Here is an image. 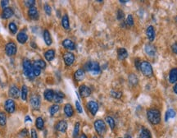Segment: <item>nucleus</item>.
Instances as JSON below:
<instances>
[{"mask_svg": "<svg viewBox=\"0 0 177 138\" xmlns=\"http://www.w3.org/2000/svg\"><path fill=\"white\" fill-rule=\"evenodd\" d=\"M147 118H148V120L151 124H153V125L159 124L161 122V118H162L160 110H158L157 109H154V108L148 109Z\"/></svg>", "mask_w": 177, "mask_h": 138, "instance_id": "1", "label": "nucleus"}, {"mask_svg": "<svg viewBox=\"0 0 177 138\" xmlns=\"http://www.w3.org/2000/svg\"><path fill=\"white\" fill-rule=\"evenodd\" d=\"M22 68H23V72L25 76L30 79V80H33L34 77V72H33V65L31 61L28 59V58H25L23 60L22 63Z\"/></svg>", "mask_w": 177, "mask_h": 138, "instance_id": "2", "label": "nucleus"}, {"mask_svg": "<svg viewBox=\"0 0 177 138\" xmlns=\"http://www.w3.org/2000/svg\"><path fill=\"white\" fill-rule=\"evenodd\" d=\"M85 69L93 75H98L101 72L100 65L95 61H89L85 64Z\"/></svg>", "mask_w": 177, "mask_h": 138, "instance_id": "3", "label": "nucleus"}, {"mask_svg": "<svg viewBox=\"0 0 177 138\" xmlns=\"http://www.w3.org/2000/svg\"><path fill=\"white\" fill-rule=\"evenodd\" d=\"M142 74L146 77H151L153 75V70L151 63L148 61H143L140 63V68Z\"/></svg>", "mask_w": 177, "mask_h": 138, "instance_id": "4", "label": "nucleus"}, {"mask_svg": "<svg viewBox=\"0 0 177 138\" xmlns=\"http://www.w3.org/2000/svg\"><path fill=\"white\" fill-rule=\"evenodd\" d=\"M94 129L97 132L98 134L101 137H103V135L107 132V126H106V123L102 119H97L94 122Z\"/></svg>", "mask_w": 177, "mask_h": 138, "instance_id": "5", "label": "nucleus"}, {"mask_svg": "<svg viewBox=\"0 0 177 138\" xmlns=\"http://www.w3.org/2000/svg\"><path fill=\"white\" fill-rule=\"evenodd\" d=\"M17 52V46L16 43H14L13 41L8 42L5 45V53L9 57L14 56Z\"/></svg>", "mask_w": 177, "mask_h": 138, "instance_id": "6", "label": "nucleus"}, {"mask_svg": "<svg viewBox=\"0 0 177 138\" xmlns=\"http://www.w3.org/2000/svg\"><path fill=\"white\" fill-rule=\"evenodd\" d=\"M4 109L7 113L12 114L16 110V103L12 99H7L4 102Z\"/></svg>", "mask_w": 177, "mask_h": 138, "instance_id": "7", "label": "nucleus"}, {"mask_svg": "<svg viewBox=\"0 0 177 138\" xmlns=\"http://www.w3.org/2000/svg\"><path fill=\"white\" fill-rule=\"evenodd\" d=\"M63 61L65 64L67 66V67H70L75 62V55L73 53L71 52H65L63 53Z\"/></svg>", "mask_w": 177, "mask_h": 138, "instance_id": "8", "label": "nucleus"}, {"mask_svg": "<svg viewBox=\"0 0 177 138\" xmlns=\"http://www.w3.org/2000/svg\"><path fill=\"white\" fill-rule=\"evenodd\" d=\"M30 103L34 109H39L41 105V99L39 95H33L30 99Z\"/></svg>", "mask_w": 177, "mask_h": 138, "instance_id": "9", "label": "nucleus"}, {"mask_svg": "<svg viewBox=\"0 0 177 138\" xmlns=\"http://www.w3.org/2000/svg\"><path fill=\"white\" fill-rule=\"evenodd\" d=\"M87 109L90 111V113L91 114L92 116H95L96 114L98 111V104L97 102L91 100V101H89L87 103Z\"/></svg>", "mask_w": 177, "mask_h": 138, "instance_id": "10", "label": "nucleus"}, {"mask_svg": "<svg viewBox=\"0 0 177 138\" xmlns=\"http://www.w3.org/2000/svg\"><path fill=\"white\" fill-rule=\"evenodd\" d=\"M8 95L9 96L11 97V99H18L20 96V90L18 88V86L16 85H11L9 87V90H8Z\"/></svg>", "mask_w": 177, "mask_h": 138, "instance_id": "11", "label": "nucleus"}, {"mask_svg": "<svg viewBox=\"0 0 177 138\" xmlns=\"http://www.w3.org/2000/svg\"><path fill=\"white\" fill-rule=\"evenodd\" d=\"M79 92L81 97H89L91 95V89L86 85H80L79 87Z\"/></svg>", "mask_w": 177, "mask_h": 138, "instance_id": "12", "label": "nucleus"}, {"mask_svg": "<svg viewBox=\"0 0 177 138\" xmlns=\"http://www.w3.org/2000/svg\"><path fill=\"white\" fill-rule=\"evenodd\" d=\"M27 15H28L29 18L33 20V21H37L40 17L38 9L35 7H32L29 8L28 12H27Z\"/></svg>", "mask_w": 177, "mask_h": 138, "instance_id": "13", "label": "nucleus"}, {"mask_svg": "<svg viewBox=\"0 0 177 138\" xmlns=\"http://www.w3.org/2000/svg\"><path fill=\"white\" fill-rule=\"evenodd\" d=\"M67 127H68V124L66 120H60L59 122H57L56 126H55L56 130L58 132H62V133H65L67 132Z\"/></svg>", "mask_w": 177, "mask_h": 138, "instance_id": "14", "label": "nucleus"}, {"mask_svg": "<svg viewBox=\"0 0 177 138\" xmlns=\"http://www.w3.org/2000/svg\"><path fill=\"white\" fill-rule=\"evenodd\" d=\"M144 52L146 53L147 55H149L150 57H153L157 52V49H156V47L152 43H149L144 47Z\"/></svg>", "mask_w": 177, "mask_h": 138, "instance_id": "15", "label": "nucleus"}, {"mask_svg": "<svg viewBox=\"0 0 177 138\" xmlns=\"http://www.w3.org/2000/svg\"><path fill=\"white\" fill-rule=\"evenodd\" d=\"M13 15H14V12L12 10V8L7 7L4 8V9H3L2 13H1V17H2L3 19L7 20V19L11 18Z\"/></svg>", "mask_w": 177, "mask_h": 138, "instance_id": "16", "label": "nucleus"}, {"mask_svg": "<svg viewBox=\"0 0 177 138\" xmlns=\"http://www.w3.org/2000/svg\"><path fill=\"white\" fill-rule=\"evenodd\" d=\"M17 40L18 41V43H20L21 45H24L28 40V34H26L25 31L22 30L17 34Z\"/></svg>", "mask_w": 177, "mask_h": 138, "instance_id": "17", "label": "nucleus"}, {"mask_svg": "<svg viewBox=\"0 0 177 138\" xmlns=\"http://www.w3.org/2000/svg\"><path fill=\"white\" fill-rule=\"evenodd\" d=\"M85 76V70L82 68L78 69L77 71H75L74 73V79L75 81H81L84 80Z\"/></svg>", "mask_w": 177, "mask_h": 138, "instance_id": "18", "label": "nucleus"}, {"mask_svg": "<svg viewBox=\"0 0 177 138\" xmlns=\"http://www.w3.org/2000/svg\"><path fill=\"white\" fill-rule=\"evenodd\" d=\"M63 46L68 50H75V44L72 40H71L70 39H66L63 41Z\"/></svg>", "mask_w": 177, "mask_h": 138, "instance_id": "19", "label": "nucleus"}, {"mask_svg": "<svg viewBox=\"0 0 177 138\" xmlns=\"http://www.w3.org/2000/svg\"><path fill=\"white\" fill-rule=\"evenodd\" d=\"M63 111H64L65 115L68 118H71L74 115V109H73V107L71 103H66L64 105Z\"/></svg>", "mask_w": 177, "mask_h": 138, "instance_id": "20", "label": "nucleus"}, {"mask_svg": "<svg viewBox=\"0 0 177 138\" xmlns=\"http://www.w3.org/2000/svg\"><path fill=\"white\" fill-rule=\"evenodd\" d=\"M146 34H147V37L150 42H153L155 39V36H156V32H155V29L153 26H149V27L146 30Z\"/></svg>", "mask_w": 177, "mask_h": 138, "instance_id": "21", "label": "nucleus"}, {"mask_svg": "<svg viewBox=\"0 0 177 138\" xmlns=\"http://www.w3.org/2000/svg\"><path fill=\"white\" fill-rule=\"evenodd\" d=\"M54 95H55V91L52 89H47L44 92V97L48 102H51L53 100Z\"/></svg>", "mask_w": 177, "mask_h": 138, "instance_id": "22", "label": "nucleus"}, {"mask_svg": "<svg viewBox=\"0 0 177 138\" xmlns=\"http://www.w3.org/2000/svg\"><path fill=\"white\" fill-rule=\"evenodd\" d=\"M43 38H44V43L46 44L47 46H50L52 44V40L51 34L50 32L45 29L43 32Z\"/></svg>", "mask_w": 177, "mask_h": 138, "instance_id": "23", "label": "nucleus"}, {"mask_svg": "<svg viewBox=\"0 0 177 138\" xmlns=\"http://www.w3.org/2000/svg\"><path fill=\"white\" fill-rule=\"evenodd\" d=\"M127 57H128V52L125 48H120L117 49V58L119 60L123 61L127 58Z\"/></svg>", "mask_w": 177, "mask_h": 138, "instance_id": "24", "label": "nucleus"}, {"mask_svg": "<svg viewBox=\"0 0 177 138\" xmlns=\"http://www.w3.org/2000/svg\"><path fill=\"white\" fill-rule=\"evenodd\" d=\"M169 82L174 84L177 82V68H172L169 72Z\"/></svg>", "mask_w": 177, "mask_h": 138, "instance_id": "25", "label": "nucleus"}, {"mask_svg": "<svg viewBox=\"0 0 177 138\" xmlns=\"http://www.w3.org/2000/svg\"><path fill=\"white\" fill-rule=\"evenodd\" d=\"M64 98H65V94L62 91H55V95H54L53 101L57 104V103H61L63 102Z\"/></svg>", "mask_w": 177, "mask_h": 138, "instance_id": "26", "label": "nucleus"}, {"mask_svg": "<svg viewBox=\"0 0 177 138\" xmlns=\"http://www.w3.org/2000/svg\"><path fill=\"white\" fill-rule=\"evenodd\" d=\"M44 58L46 59V61L48 62H51L54 59L55 57V50L54 49H48L44 53Z\"/></svg>", "mask_w": 177, "mask_h": 138, "instance_id": "27", "label": "nucleus"}, {"mask_svg": "<svg viewBox=\"0 0 177 138\" xmlns=\"http://www.w3.org/2000/svg\"><path fill=\"white\" fill-rule=\"evenodd\" d=\"M62 26L65 30H69L70 29V22H69V17L67 14H65L62 17Z\"/></svg>", "mask_w": 177, "mask_h": 138, "instance_id": "28", "label": "nucleus"}, {"mask_svg": "<svg viewBox=\"0 0 177 138\" xmlns=\"http://www.w3.org/2000/svg\"><path fill=\"white\" fill-rule=\"evenodd\" d=\"M139 138H152L151 132L149 129L143 127L139 133Z\"/></svg>", "mask_w": 177, "mask_h": 138, "instance_id": "29", "label": "nucleus"}, {"mask_svg": "<svg viewBox=\"0 0 177 138\" xmlns=\"http://www.w3.org/2000/svg\"><path fill=\"white\" fill-rule=\"evenodd\" d=\"M27 96H28V87L26 85H23L21 90V97L23 101L27 100Z\"/></svg>", "mask_w": 177, "mask_h": 138, "instance_id": "30", "label": "nucleus"}, {"mask_svg": "<svg viewBox=\"0 0 177 138\" xmlns=\"http://www.w3.org/2000/svg\"><path fill=\"white\" fill-rule=\"evenodd\" d=\"M35 126L39 129V130H43L44 127V120L43 119V118L38 117L35 120Z\"/></svg>", "mask_w": 177, "mask_h": 138, "instance_id": "31", "label": "nucleus"}, {"mask_svg": "<svg viewBox=\"0 0 177 138\" xmlns=\"http://www.w3.org/2000/svg\"><path fill=\"white\" fill-rule=\"evenodd\" d=\"M175 117H176V111H175L174 109H169L166 112V114H165V121L168 122L169 119L173 118H175Z\"/></svg>", "mask_w": 177, "mask_h": 138, "instance_id": "32", "label": "nucleus"}, {"mask_svg": "<svg viewBox=\"0 0 177 138\" xmlns=\"http://www.w3.org/2000/svg\"><path fill=\"white\" fill-rule=\"evenodd\" d=\"M129 82L131 86H136L139 83V78L134 73L129 75Z\"/></svg>", "mask_w": 177, "mask_h": 138, "instance_id": "33", "label": "nucleus"}, {"mask_svg": "<svg viewBox=\"0 0 177 138\" xmlns=\"http://www.w3.org/2000/svg\"><path fill=\"white\" fill-rule=\"evenodd\" d=\"M105 122L108 124V126H110V128H111L112 130H114L115 127H116V122H115L114 118H113L112 117H110V116L106 117Z\"/></svg>", "mask_w": 177, "mask_h": 138, "instance_id": "34", "label": "nucleus"}, {"mask_svg": "<svg viewBox=\"0 0 177 138\" xmlns=\"http://www.w3.org/2000/svg\"><path fill=\"white\" fill-rule=\"evenodd\" d=\"M59 109H60V107H59V105L57 104V103L52 104V106H50V107H49V109H48L49 114H50V116H54V114L59 111Z\"/></svg>", "mask_w": 177, "mask_h": 138, "instance_id": "35", "label": "nucleus"}, {"mask_svg": "<svg viewBox=\"0 0 177 138\" xmlns=\"http://www.w3.org/2000/svg\"><path fill=\"white\" fill-rule=\"evenodd\" d=\"M8 30H9V31L12 34H17L18 28H17V26L16 25V23L13 22H11L9 23L8 24Z\"/></svg>", "mask_w": 177, "mask_h": 138, "instance_id": "36", "label": "nucleus"}, {"mask_svg": "<svg viewBox=\"0 0 177 138\" xmlns=\"http://www.w3.org/2000/svg\"><path fill=\"white\" fill-rule=\"evenodd\" d=\"M33 63L35 64L36 66H38V67H39L41 70H43V69H44L46 68L45 61H44V60H43V59H38V60H35V61L33 62Z\"/></svg>", "mask_w": 177, "mask_h": 138, "instance_id": "37", "label": "nucleus"}, {"mask_svg": "<svg viewBox=\"0 0 177 138\" xmlns=\"http://www.w3.org/2000/svg\"><path fill=\"white\" fill-rule=\"evenodd\" d=\"M6 123H7V116L3 112L0 111V126H4Z\"/></svg>", "mask_w": 177, "mask_h": 138, "instance_id": "38", "label": "nucleus"}, {"mask_svg": "<svg viewBox=\"0 0 177 138\" xmlns=\"http://www.w3.org/2000/svg\"><path fill=\"white\" fill-rule=\"evenodd\" d=\"M134 23H135V21H134V17L132 16L131 14H129L127 17H126V24L128 26H134Z\"/></svg>", "mask_w": 177, "mask_h": 138, "instance_id": "39", "label": "nucleus"}, {"mask_svg": "<svg viewBox=\"0 0 177 138\" xmlns=\"http://www.w3.org/2000/svg\"><path fill=\"white\" fill-rule=\"evenodd\" d=\"M80 122H76L74 126V131H73V137L76 138L79 135V132H80Z\"/></svg>", "mask_w": 177, "mask_h": 138, "instance_id": "40", "label": "nucleus"}, {"mask_svg": "<svg viewBox=\"0 0 177 138\" xmlns=\"http://www.w3.org/2000/svg\"><path fill=\"white\" fill-rule=\"evenodd\" d=\"M32 65H33V72H34V76H39L40 73H41V71H42V70H41L38 66H36V65L34 64L33 63H32Z\"/></svg>", "mask_w": 177, "mask_h": 138, "instance_id": "41", "label": "nucleus"}, {"mask_svg": "<svg viewBox=\"0 0 177 138\" xmlns=\"http://www.w3.org/2000/svg\"><path fill=\"white\" fill-rule=\"evenodd\" d=\"M116 18L118 21H122L125 18V13L124 12L122 11L121 9H118L117 12H116Z\"/></svg>", "mask_w": 177, "mask_h": 138, "instance_id": "42", "label": "nucleus"}, {"mask_svg": "<svg viewBox=\"0 0 177 138\" xmlns=\"http://www.w3.org/2000/svg\"><path fill=\"white\" fill-rule=\"evenodd\" d=\"M24 5L27 7L28 8L32 7L35 5V1L34 0H26V1H24Z\"/></svg>", "mask_w": 177, "mask_h": 138, "instance_id": "43", "label": "nucleus"}, {"mask_svg": "<svg viewBox=\"0 0 177 138\" xmlns=\"http://www.w3.org/2000/svg\"><path fill=\"white\" fill-rule=\"evenodd\" d=\"M44 10L45 13L48 15V16H50L52 14V7L49 4L45 3V4L44 5Z\"/></svg>", "mask_w": 177, "mask_h": 138, "instance_id": "44", "label": "nucleus"}, {"mask_svg": "<svg viewBox=\"0 0 177 138\" xmlns=\"http://www.w3.org/2000/svg\"><path fill=\"white\" fill-rule=\"evenodd\" d=\"M111 95L112 97L116 98V99H120L122 96V93L119 91H111Z\"/></svg>", "mask_w": 177, "mask_h": 138, "instance_id": "45", "label": "nucleus"}, {"mask_svg": "<svg viewBox=\"0 0 177 138\" xmlns=\"http://www.w3.org/2000/svg\"><path fill=\"white\" fill-rule=\"evenodd\" d=\"M19 134H20V136H21L22 137H27L29 136V132L26 128H24V129H22V130L20 132Z\"/></svg>", "mask_w": 177, "mask_h": 138, "instance_id": "46", "label": "nucleus"}, {"mask_svg": "<svg viewBox=\"0 0 177 138\" xmlns=\"http://www.w3.org/2000/svg\"><path fill=\"white\" fill-rule=\"evenodd\" d=\"M75 108H76V110H77V112H78V113H80V114H82V113H83L82 107H81L80 102H79L78 100H76V101H75Z\"/></svg>", "mask_w": 177, "mask_h": 138, "instance_id": "47", "label": "nucleus"}, {"mask_svg": "<svg viewBox=\"0 0 177 138\" xmlns=\"http://www.w3.org/2000/svg\"><path fill=\"white\" fill-rule=\"evenodd\" d=\"M1 3V7H3V9H4L6 7H7V5L9 4V1L8 0H2L0 2Z\"/></svg>", "mask_w": 177, "mask_h": 138, "instance_id": "48", "label": "nucleus"}, {"mask_svg": "<svg viewBox=\"0 0 177 138\" xmlns=\"http://www.w3.org/2000/svg\"><path fill=\"white\" fill-rule=\"evenodd\" d=\"M30 137H31V138H38L37 132H36L35 129H34V128L30 130Z\"/></svg>", "mask_w": 177, "mask_h": 138, "instance_id": "49", "label": "nucleus"}, {"mask_svg": "<svg viewBox=\"0 0 177 138\" xmlns=\"http://www.w3.org/2000/svg\"><path fill=\"white\" fill-rule=\"evenodd\" d=\"M140 60H139V58H136L135 60V68H136V69L137 70H139V68H140Z\"/></svg>", "mask_w": 177, "mask_h": 138, "instance_id": "50", "label": "nucleus"}, {"mask_svg": "<svg viewBox=\"0 0 177 138\" xmlns=\"http://www.w3.org/2000/svg\"><path fill=\"white\" fill-rule=\"evenodd\" d=\"M172 49L173 53H175L176 54H177V42H176L174 45H172Z\"/></svg>", "mask_w": 177, "mask_h": 138, "instance_id": "51", "label": "nucleus"}, {"mask_svg": "<svg viewBox=\"0 0 177 138\" xmlns=\"http://www.w3.org/2000/svg\"><path fill=\"white\" fill-rule=\"evenodd\" d=\"M24 122H32V119L30 118V117L29 115H26V116L25 117V118H24Z\"/></svg>", "mask_w": 177, "mask_h": 138, "instance_id": "52", "label": "nucleus"}, {"mask_svg": "<svg viewBox=\"0 0 177 138\" xmlns=\"http://www.w3.org/2000/svg\"><path fill=\"white\" fill-rule=\"evenodd\" d=\"M173 91L175 92V93L177 95V83L174 86V87H173Z\"/></svg>", "mask_w": 177, "mask_h": 138, "instance_id": "53", "label": "nucleus"}, {"mask_svg": "<svg viewBox=\"0 0 177 138\" xmlns=\"http://www.w3.org/2000/svg\"><path fill=\"white\" fill-rule=\"evenodd\" d=\"M30 46H31L32 48H34V49H36V48H37V45H35L34 42H31V43H30Z\"/></svg>", "mask_w": 177, "mask_h": 138, "instance_id": "54", "label": "nucleus"}, {"mask_svg": "<svg viewBox=\"0 0 177 138\" xmlns=\"http://www.w3.org/2000/svg\"><path fill=\"white\" fill-rule=\"evenodd\" d=\"M79 138H88V137H87V136H86L85 133H82V134L80 136V137Z\"/></svg>", "mask_w": 177, "mask_h": 138, "instance_id": "55", "label": "nucleus"}, {"mask_svg": "<svg viewBox=\"0 0 177 138\" xmlns=\"http://www.w3.org/2000/svg\"><path fill=\"white\" fill-rule=\"evenodd\" d=\"M119 2H120V3H127V1H123V0H120Z\"/></svg>", "mask_w": 177, "mask_h": 138, "instance_id": "56", "label": "nucleus"}, {"mask_svg": "<svg viewBox=\"0 0 177 138\" xmlns=\"http://www.w3.org/2000/svg\"><path fill=\"white\" fill-rule=\"evenodd\" d=\"M93 138H98L96 136H94V137H93Z\"/></svg>", "mask_w": 177, "mask_h": 138, "instance_id": "57", "label": "nucleus"}, {"mask_svg": "<svg viewBox=\"0 0 177 138\" xmlns=\"http://www.w3.org/2000/svg\"><path fill=\"white\" fill-rule=\"evenodd\" d=\"M118 138H122V137H118Z\"/></svg>", "mask_w": 177, "mask_h": 138, "instance_id": "58", "label": "nucleus"}]
</instances>
